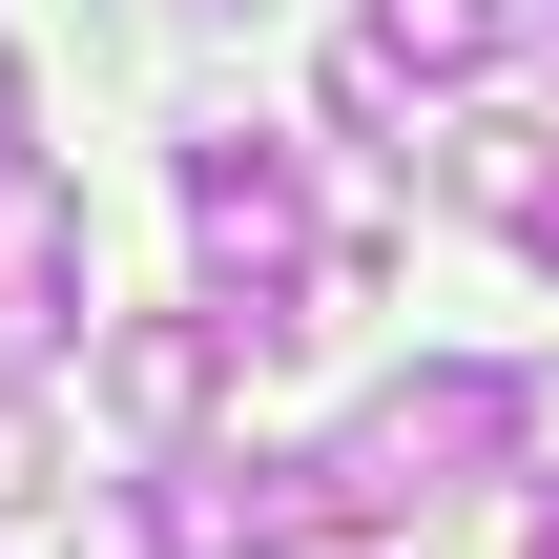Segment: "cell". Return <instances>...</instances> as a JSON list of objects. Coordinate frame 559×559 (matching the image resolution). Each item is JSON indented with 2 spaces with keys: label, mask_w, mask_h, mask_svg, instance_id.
<instances>
[{
  "label": "cell",
  "mask_w": 559,
  "mask_h": 559,
  "mask_svg": "<svg viewBox=\"0 0 559 559\" xmlns=\"http://www.w3.org/2000/svg\"><path fill=\"white\" fill-rule=\"evenodd\" d=\"M332 124H353V145H394V124H415V83H394L373 41H332Z\"/></svg>",
  "instance_id": "8"
},
{
  "label": "cell",
  "mask_w": 559,
  "mask_h": 559,
  "mask_svg": "<svg viewBox=\"0 0 559 559\" xmlns=\"http://www.w3.org/2000/svg\"><path fill=\"white\" fill-rule=\"evenodd\" d=\"M519 249H539V270H559V207H539V228H519Z\"/></svg>",
  "instance_id": "11"
},
{
  "label": "cell",
  "mask_w": 559,
  "mask_h": 559,
  "mask_svg": "<svg viewBox=\"0 0 559 559\" xmlns=\"http://www.w3.org/2000/svg\"><path fill=\"white\" fill-rule=\"evenodd\" d=\"M519 21H539V0H373V21H353V41H373V62H394V83H477V62H498V41H519Z\"/></svg>",
  "instance_id": "6"
},
{
  "label": "cell",
  "mask_w": 559,
  "mask_h": 559,
  "mask_svg": "<svg viewBox=\"0 0 559 559\" xmlns=\"http://www.w3.org/2000/svg\"><path fill=\"white\" fill-rule=\"evenodd\" d=\"M0 353H83V187L41 145L0 166Z\"/></svg>",
  "instance_id": "5"
},
{
  "label": "cell",
  "mask_w": 559,
  "mask_h": 559,
  "mask_svg": "<svg viewBox=\"0 0 559 559\" xmlns=\"http://www.w3.org/2000/svg\"><path fill=\"white\" fill-rule=\"evenodd\" d=\"M124 539L145 559H311V539H353V498H332V456H145Z\"/></svg>",
  "instance_id": "3"
},
{
  "label": "cell",
  "mask_w": 559,
  "mask_h": 559,
  "mask_svg": "<svg viewBox=\"0 0 559 559\" xmlns=\"http://www.w3.org/2000/svg\"><path fill=\"white\" fill-rule=\"evenodd\" d=\"M187 249H207V311L270 353V332H311V187H290V145H187Z\"/></svg>",
  "instance_id": "2"
},
{
  "label": "cell",
  "mask_w": 559,
  "mask_h": 559,
  "mask_svg": "<svg viewBox=\"0 0 559 559\" xmlns=\"http://www.w3.org/2000/svg\"><path fill=\"white\" fill-rule=\"evenodd\" d=\"M519 477H559V353L519 373Z\"/></svg>",
  "instance_id": "10"
},
{
  "label": "cell",
  "mask_w": 559,
  "mask_h": 559,
  "mask_svg": "<svg viewBox=\"0 0 559 559\" xmlns=\"http://www.w3.org/2000/svg\"><path fill=\"white\" fill-rule=\"evenodd\" d=\"M21 498H62V436H41V394L0 373V519H21Z\"/></svg>",
  "instance_id": "9"
},
{
  "label": "cell",
  "mask_w": 559,
  "mask_h": 559,
  "mask_svg": "<svg viewBox=\"0 0 559 559\" xmlns=\"http://www.w3.org/2000/svg\"><path fill=\"white\" fill-rule=\"evenodd\" d=\"M436 187H456V207H498V228H539V207H559V124H498V104H477V124L436 145Z\"/></svg>",
  "instance_id": "7"
},
{
  "label": "cell",
  "mask_w": 559,
  "mask_h": 559,
  "mask_svg": "<svg viewBox=\"0 0 559 559\" xmlns=\"http://www.w3.org/2000/svg\"><path fill=\"white\" fill-rule=\"evenodd\" d=\"M519 559H559V519H539V539H519Z\"/></svg>",
  "instance_id": "12"
},
{
  "label": "cell",
  "mask_w": 559,
  "mask_h": 559,
  "mask_svg": "<svg viewBox=\"0 0 559 559\" xmlns=\"http://www.w3.org/2000/svg\"><path fill=\"white\" fill-rule=\"evenodd\" d=\"M498 456H519V373L436 353V373H394V394L332 436V498H353V539H373V519H436V498H477Z\"/></svg>",
  "instance_id": "1"
},
{
  "label": "cell",
  "mask_w": 559,
  "mask_h": 559,
  "mask_svg": "<svg viewBox=\"0 0 559 559\" xmlns=\"http://www.w3.org/2000/svg\"><path fill=\"white\" fill-rule=\"evenodd\" d=\"M228 373H249L228 311H124V332H104V415H124L145 456H207V394H228Z\"/></svg>",
  "instance_id": "4"
}]
</instances>
